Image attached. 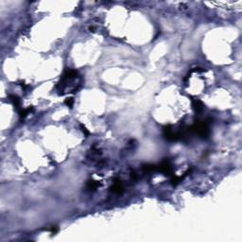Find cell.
<instances>
[{"instance_id": "5bb4252c", "label": "cell", "mask_w": 242, "mask_h": 242, "mask_svg": "<svg viewBox=\"0 0 242 242\" xmlns=\"http://www.w3.org/2000/svg\"><path fill=\"white\" fill-rule=\"evenodd\" d=\"M19 84H20V85H21V87H22V88H23V89H25V90H26V88H29V85H26V83H25L24 82H20Z\"/></svg>"}, {"instance_id": "6da1fadb", "label": "cell", "mask_w": 242, "mask_h": 242, "mask_svg": "<svg viewBox=\"0 0 242 242\" xmlns=\"http://www.w3.org/2000/svg\"><path fill=\"white\" fill-rule=\"evenodd\" d=\"M189 132L198 133L201 138H207L210 134L209 130V122L207 121H203V122H196L192 126L187 128Z\"/></svg>"}, {"instance_id": "277c9868", "label": "cell", "mask_w": 242, "mask_h": 242, "mask_svg": "<svg viewBox=\"0 0 242 242\" xmlns=\"http://www.w3.org/2000/svg\"><path fill=\"white\" fill-rule=\"evenodd\" d=\"M110 189L112 192L116 193V194H122L124 191V185L122 183V181L120 179H116L115 182H113V185L110 187Z\"/></svg>"}, {"instance_id": "52a82bcc", "label": "cell", "mask_w": 242, "mask_h": 242, "mask_svg": "<svg viewBox=\"0 0 242 242\" xmlns=\"http://www.w3.org/2000/svg\"><path fill=\"white\" fill-rule=\"evenodd\" d=\"M99 185H100L99 182L95 181V180H89L86 184L87 189H89V190H96Z\"/></svg>"}, {"instance_id": "8fae6325", "label": "cell", "mask_w": 242, "mask_h": 242, "mask_svg": "<svg viewBox=\"0 0 242 242\" xmlns=\"http://www.w3.org/2000/svg\"><path fill=\"white\" fill-rule=\"evenodd\" d=\"M64 104H65L67 107H69V108H72V107H73V104H74V99H73V98H65V100H64Z\"/></svg>"}, {"instance_id": "3957f363", "label": "cell", "mask_w": 242, "mask_h": 242, "mask_svg": "<svg viewBox=\"0 0 242 242\" xmlns=\"http://www.w3.org/2000/svg\"><path fill=\"white\" fill-rule=\"evenodd\" d=\"M157 171L162 172L165 174V175H167V176L172 175L173 169H172V166H171L169 161L166 160V159L162 161V162L160 163V165L157 166Z\"/></svg>"}, {"instance_id": "7c38bea8", "label": "cell", "mask_w": 242, "mask_h": 242, "mask_svg": "<svg viewBox=\"0 0 242 242\" xmlns=\"http://www.w3.org/2000/svg\"><path fill=\"white\" fill-rule=\"evenodd\" d=\"M79 128H80V131L82 132V133L84 134L85 136H89L90 135V132L86 129V127L83 124H79Z\"/></svg>"}, {"instance_id": "30bf717a", "label": "cell", "mask_w": 242, "mask_h": 242, "mask_svg": "<svg viewBox=\"0 0 242 242\" xmlns=\"http://www.w3.org/2000/svg\"><path fill=\"white\" fill-rule=\"evenodd\" d=\"M184 177H180V176H176V175H172L171 176V179H170V182H171V185L176 186L180 182L183 180Z\"/></svg>"}, {"instance_id": "8992f818", "label": "cell", "mask_w": 242, "mask_h": 242, "mask_svg": "<svg viewBox=\"0 0 242 242\" xmlns=\"http://www.w3.org/2000/svg\"><path fill=\"white\" fill-rule=\"evenodd\" d=\"M9 98L10 100L11 101L12 105L14 106V108L18 111L21 110V107H20V105H21V100H20L19 97L16 96V95H10L9 96Z\"/></svg>"}, {"instance_id": "5b68a950", "label": "cell", "mask_w": 242, "mask_h": 242, "mask_svg": "<svg viewBox=\"0 0 242 242\" xmlns=\"http://www.w3.org/2000/svg\"><path fill=\"white\" fill-rule=\"evenodd\" d=\"M192 108L195 113H200L203 110V103L199 99H192Z\"/></svg>"}, {"instance_id": "ba28073f", "label": "cell", "mask_w": 242, "mask_h": 242, "mask_svg": "<svg viewBox=\"0 0 242 242\" xmlns=\"http://www.w3.org/2000/svg\"><path fill=\"white\" fill-rule=\"evenodd\" d=\"M143 170L146 173H151L157 171V166L152 165V164H145L143 165Z\"/></svg>"}, {"instance_id": "9c48e42d", "label": "cell", "mask_w": 242, "mask_h": 242, "mask_svg": "<svg viewBox=\"0 0 242 242\" xmlns=\"http://www.w3.org/2000/svg\"><path fill=\"white\" fill-rule=\"evenodd\" d=\"M31 111H33V108H32V107H29V108H26V109H21L20 111H18L20 118H21V119H24L26 116L29 115V113H30Z\"/></svg>"}, {"instance_id": "7a4b0ae2", "label": "cell", "mask_w": 242, "mask_h": 242, "mask_svg": "<svg viewBox=\"0 0 242 242\" xmlns=\"http://www.w3.org/2000/svg\"><path fill=\"white\" fill-rule=\"evenodd\" d=\"M171 125H166L163 128V134H164V136L166 140H169V141H171V142H173V141H177L179 140L181 137H180V133L179 132H174L171 129Z\"/></svg>"}, {"instance_id": "4fadbf2b", "label": "cell", "mask_w": 242, "mask_h": 242, "mask_svg": "<svg viewBox=\"0 0 242 242\" xmlns=\"http://www.w3.org/2000/svg\"><path fill=\"white\" fill-rule=\"evenodd\" d=\"M49 231H50L52 234H56V233L58 232V227H56V226H54V227H51L50 229H49Z\"/></svg>"}]
</instances>
